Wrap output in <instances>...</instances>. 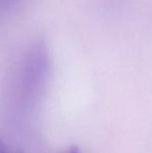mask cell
Instances as JSON below:
<instances>
[{"mask_svg":"<svg viewBox=\"0 0 152 153\" xmlns=\"http://www.w3.org/2000/svg\"><path fill=\"white\" fill-rule=\"evenodd\" d=\"M67 153H80L79 152V149L77 147H75V146H73V147H71L69 150H68Z\"/></svg>","mask_w":152,"mask_h":153,"instance_id":"3","label":"cell"},{"mask_svg":"<svg viewBox=\"0 0 152 153\" xmlns=\"http://www.w3.org/2000/svg\"><path fill=\"white\" fill-rule=\"evenodd\" d=\"M0 153H13L1 139H0Z\"/></svg>","mask_w":152,"mask_h":153,"instance_id":"2","label":"cell"},{"mask_svg":"<svg viewBox=\"0 0 152 153\" xmlns=\"http://www.w3.org/2000/svg\"><path fill=\"white\" fill-rule=\"evenodd\" d=\"M21 0H0V18L10 16L18 7Z\"/></svg>","mask_w":152,"mask_h":153,"instance_id":"1","label":"cell"}]
</instances>
